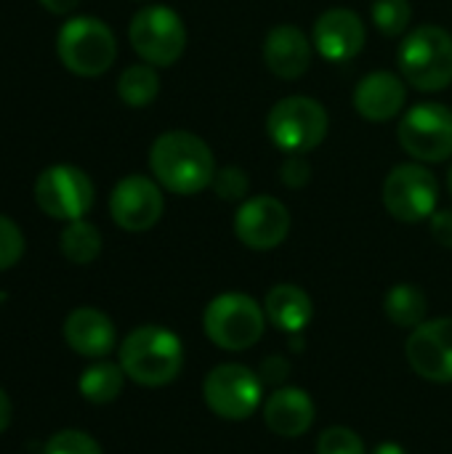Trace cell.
<instances>
[{"instance_id": "obj_1", "label": "cell", "mask_w": 452, "mask_h": 454, "mask_svg": "<svg viewBox=\"0 0 452 454\" xmlns=\"http://www.w3.org/2000/svg\"><path fill=\"white\" fill-rule=\"evenodd\" d=\"M152 178L170 194L192 197L210 189L216 157L210 146L189 130H165L149 146Z\"/></svg>"}, {"instance_id": "obj_2", "label": "cell", "mask_w": 452, "mask_h": 454, "mask_svg": "<svg viewBox=\"0 0 452 454\" xmlns=\"http://www.w3.org/2000/svg\"><path fill=\"white\" fill-rule=\"evenodd\" d=\"M120 367L139 386H168L184 367V346L168 327L144 325L131 330L120 343Z\"/></svg>"}, {"instance_id": "obj_3", "label": "cell", "mask_w": 452, "mask_h": 454, "mask_svg": "<svg viewBox=\"0 0 452 454\" xmlns=\"http://www.w3.org/2000/svg\"><path fill=\"white\" fill-rule=\"evenodd\" d=\"M400 74L424 93H440L452 85V35L437 24L410 29L397 51Z\"/></svg>"}, {"instance_id": "obj_4", "label": "cell", "mask_w": 452, "mask_h": 454, "mask_svg": "<svg viewBox=\"0 0 452 454\" xmlns=\"http://www.w3.org/2000/svg\"><path fill=\"white\" fill-rule=\"evenodd\" d=\"M59 61L77 77H99L117 59V40L107 21L96 16H72L56 35Z\"/></svg>"}, {"instance_id": "obj_5", "label": "cell", "mask_w": 452, "mask_h": 454, "mask_svg": "<svg viewBox=\"0 0 452 454\" xmlns=\"http://www.w3.org/2000/svg\"><path fill=\"white\" fill-rule=\"evenodd\" d=\"M328 109L312 96H285L266 114V133L285 154H309L328 138Z\"/></svg>"}, {"instance_id": "obj_6", "label": "cell", "mask_w": 452, "mask_h": 454, "mask_svg": "<svg viewBox=\"0 0 452 454\" xmlns=\"http://www.w3.org/2000/svg\"><path fill=\"white\" fill-rule=\"evenodd\" d=\"M264 309L245 293H221L208 303L202 314L208 340L224 351L253 348L264 335Z\"/></svg>"}, {"instance_id": "obj_7", "label": "cell", "mask_w": 452, "mask_h": 454, "mask_svg": "<svg viewBox=\"0 0 452 454\" xmlns=\"http://www.w3.org/2000/svg\"><path fill=\"white\" fill-rule=\"evenodd\" d=\"M131 48L152 67H173L186 51V24L168 5H144L128 24Z\"/></svg>"}, {"instance_id": "obj_8", "label": "cell", "mask_w": 452, "mask_h": 454, "mask_svg": "<svg viewBox=\"0 0 452 454\" xmlns=\"http://www.w3.org/2000/svg\"><path fill=\"white\" fill-rule=\"evenodd\" d=\"M400 146L424 165H437L452 157V109L440 101L410 106L397 128Z\"/></svg>"}, {"instance_id": "obj_9", "label": "cell", "mask_w": 452, "mask_h": 454, "mask_svg": "<svg viewBox=\"0 0 452 454\" xmlns=\"http://www.w3.org/2000/svg\"><path fill=\"white\" fill-rule=\"evenodd\" d=\"M381 200L392 218L402 223H421L437 213L440 181L424 162H402L389 170Z\"/></svg>"}, {"instance_id": "obj_10", "label": "cell", "mask_w": 452, "mask_h": 454, "mask_svg": "<svg viewBox=\"0 0 452 454\" xmlns=\"http://www.w3.org/2000/svg\"><path fill=\"white\" fill-rule=\"evenodd\" d=\"M96 192L88 173L77 165H48L35 181V202L37 207L56 221H77L93 207Z\"/></svg>"}, {"instance_id": "obj_11", "label": "cell", "mask_w": 452, "mask_h": 454, "mask_svg": "<svg viewBox=\"0 0 452 454\" xmlns=\"http://www.w3.org/2000/svg\"><path fill=\"white\" fill-rule=\"evenodd\" d=\"M264 394V380L245 364H218L202 383L205 404L224 420H248Z\"/></svg>"}, {"instance_id": "obj_12", "label": "cell", "mask_w": 452, "mask_h": 454, "mask_svg": "<svg viewBox=\"0 0 452 454\" xmlns=\"http://www.w3.org/2000/svg\"><path fill=\"white\" fill-rule=\"evenodd\" d=\"M165 213L163 186L149 176H125L115 184L109 194V215L112 221L131 234L149 231Z\"/></svg>"}, {"instance_id": "obj_13", "label": "cell", "mask_w": 452, "mask_h": 454, "mask_svg": "<svg viewBox=\"0 0 452 454\" xmlns=\"http://www.w3.org/2000/svg\"><path fill=\"white\" fill-rule=\"evenodd\" d=\"M290 234V213L285 202L272 194L248 197L234 213V237L248 250H274Z\"/></svg>"}, {"instance_id": "obj_14", "label": "cell", "mask_w": 452, "mask_h": 454, "mask_svg": "<svg viewBox=\"0 0 452 454\" xmlns=\"http://www.w3.org/2000/svg\"><path fill=\"white\" fill-rule=\"evenodd\" d=\"M408 364L432 383H452V317L416 327L405 343Z\"/></svg>"}, {"instance_id": "obj_15", "label": "cell", "mask_w": 452, "mask_h": 454, "mask_svg": "<svg viewBox=\"0 0 452 454\" xmlns=\"http://www.w3.org/2000/svg\"><path fill=\"white\" fill-rule=\"evenodd\" d=\"M312 43L322 59L341 64V61H352L362 53V48L368 43V29H365V21L357 11L328 8L314 21Z\"/></svg>"}, {"instance_id": "obj_16", "label": "cell", "mask_w": 452, "mask_h": 454, "mask_svg": "<svg viewBox=\"0 0 452 454\" xmlns=\"http://www.w3.org/2000/svg\"><path fill=\"white\" fill-rule=\"evenodd\" d=\"M266 69L280 80H298L309 72L314 43L296 24H277L269 29L261 45Z\"/></svg>"}, {"instance_id": "obj_17", "label": "cell", "mask_w": 452, "mask_h": 454, "mask_svg": "<svg viewBox=\"0 0 452 454\" xmlns=\"http://www.w3.org/2000/svg\"><path fill=\"white\" fill-rule=\"evenodd\" d=\"M354 109L368 122H386L394 120L408 101V82L402 74L389 69H378L365 74L354 88Z\"/></svg>"}, {"instance_id": "obj_18", "label": "cell", "mask_w": 452, "mask_h": 454, "mask_svg": "<svg viewBox=\"0 0 452 454\" xmlns=\"http://www.w3.org/2000/svg\"><path fill=\"white\" fill-rule=\"evenodd\" d=\"M64 340L75 354L88 359H101L115 348L117 335L112 319L104 311L93 306H80L64 322Z\"/></svg>"}, {"instance_id": "obj_19", "label": "cell", "mask_w": 452, "mask_h": 454, "mask_svg": "<svg viewBox=\"0 0 452 454\" xmlns=\"http://www.w3.org/2000/svg\"><path fill=\"white\" fill-rule=\"evenodd\" d=\"M264 423L282 439H298L314 423V402L304 388H277L264 404Z\"/></svg>"}, {"instance_id": "obj_20", "label": "cell", "mask_w": 452, "mask_h": 454, "mask_svg": "<svg viewBox=\"0 0 452 454\" xmlns=\"http://www.w3.org/2000/svg\"><path fill=\"white\" fill-rule=\"evenodd\" d=\"M264 314L277 330H282L288 335H301L314 317V303L304 287L282 282L266 293Z\"/></svg>"}, {"instance_id": "obj_21", "label": "cell", "mask_w": 452, "mask_h": 454, "mask_svg": "<svg viewBox=\"0 0 452 454\" xmlns=\"http://www.w3.org/2000/svg\"><path fill=\"white\" fill-rule=\"evenodd\" d=\"M384 314L392 319V325L416 330L426 322L429 314V298L418 285L400 282L384 295Z\"/></svg>"}, {"instance_id": "obj_22", "label": "cell", "mask_w": 452, "mask_h": 454, "mask_svg": "<svg viewBox=\"0 0 452 454\" xmlns=\"http://www.w3.org/2000/svg\"><path fill=\"white\" fill-rule=\"evenodd\" d=\"M157 93H160V74H157V67L147 61L125 67L117 77V96L131 109L149 106L157 98Z\"/></svg>"}, {"instance_id": "obj_23", "label": "cell", "mask_w": 452, "mask_h": 454, "mask_svg": "<svg viewBox=\"0 0 452 454\" xmlns=\"http://www.w3.org/2000/svg\"><path fill=\"white\" fill-rule=\"evenodd\" d=\"M59 247H61V255L69 263L85 266V263H93L101 255L104 239H101V231L91 221L77 218V221H69L64 226V231L59 237Z\"/></svg>"}, {"instance_id": "obj_24", "label": "cell", "mask_w": 452, "mask_h": 454, "mask_svg": "<svg viewBox=\"0 0 452 454\" xmlns=\"http://www.w3.org/2000/svg\"><path fill=\"white\" fill-rule=\"evenodd\" d=\"M80 394L91 404H109L123 394L125 386V372L120 364L112 362H96L80 375Z\"/></svg>"}, {"instance_id": "obj_25", "label": "cell", "mask_w": 452, "mask_h": 454, "mask_svg": "<svg viewBox=\"0 0 452 454\" xmlns=\"http://www.w3.org/2000/svg\"><path fill=\"white\" fill-rule=\"evenodd\" d=\"M370 19L381 35L400 37L408 32V27L413 21V5H410V0H373Z\"/></svg>"}, {"instance_id": "obj_26", "label": "cell", "mask_w": 452, "mask_h": 454, "mask_svg": "<svg viewBox=\"0 0 452 454\" xmlns=\"http://www.w3.org/2000/svg\"><path fill=\"white\" fill-rule=\"evenodd\" d=\"M210 189L224 202H245L248 192H250V176L240 165H224V168L216 170V178H213Z\"/></svg>"}, {"instance_id": "obj_27", "label": "cell", "mask_w": 452, "mask_h": 454, "mask_svg": "<svg viewBox=\"0 0 452 454\" xmlns=\"http://www.w3.org/2000/svg\"><path fill=\"white\" fill-rule=\"evenodd\" d=\"M317 454H368L365 442L344 426H330L317 439Z\"/></svg>"}, {"instance_id": "obj_28", "label": "cell", "mask_w": 452, "mask_h": 454, "mask_svg": "<svg viewBox=\"0 0 452 454\" xmlns=\"http://www.w3.org/2000/svg\"><path fill=\"white\" fill-rule=\"evenodd\" d=\"M45 454H101V447L85 431L67 428V431H59L48 439Z\"/></svg>"}, {"instance_id": "obj_29", "label": "cell", "mask_w": 452, "mask_h": 454, "mask_svg": "<svg viewBox=\"0 0 452 454\" xmlns=\"http://www.w3.org/2000/svg\"><path fill=\"white\" fill-rule=\"evenodd\" d=\"M21 255H24L21 229L8 215H0V271H8L11 266H16Z\"/></svg>"}, {"instance_id": "obj_30", "label": "cell", "mask_w": 452, "mask_h": 454, "mask_svg": "<svg viewBox=\"0 0 452 454\" xmlns=\"http://www.w3.org/2000/svg\"><path fill=\"white\" fill-rule=\"evenodd\" d=\"M280 181L288 189H304L312 181V165L304 154H288L280 165Z\"/></svg>"}, {"instance_id": "obj_31", "label": "cell", "mask_w": 452, "mask_h": 454, "mask_svg": "<svg viewBox=\"0 0 452 454\" xmlns=\"http://www.w3.org/2000/svg\"><path fill=\"white\" fill-rule=\"evenodd\" d=\"M429 226H432V237L442 247H452V210H437L429 218Z\"/></svg>"}, {"instance_id": "obj_32", "label": "cell", "mask_w": 452, "mask_h": 454, "mask_svg": "<svg viewBox=\"0 0 452 454\" xmlns=\"http://www.w3.org/2000/svg\"><path fill=\"white\" fill-rule=\"evenodd\" d=\"M261 380L264 383H272V386H277V383H282L288 375H290V364L285 362V359H280V356H269L266 362H264V367H261Z\"/></svg>"}, {"instance_id": "obj_33", "label": "cell", "mask_w": 452, "mask_h": 454, "mask_svg": "<svg viewBox=\"0 0 452 454\" xmlns=\"http://www.w3.org/2000/svg\"><path fill=\"white\" fill-rule=\"evenodd\" d=\"M77 3H80V0H40V5H43L48 13H53V16H67V13H72V11L77 8Z\"/></svg>"}, {"instance_id": "obj_34", "label": "cell", "mask_w": 452, "mask_h": 454, "mask_svg": "<svg viewBox=\"0 0 452 454\" xmlns=\"http://www.w3.org/2000/svg\"><path fill=\"white\" fill-rule=\"evenodd\" d=\"M11 415H13V407H11V399L8 394L0 388V434L11 426Z\"/></svg>"}, {"instance_id": "obj_35", "label": "cell", "mask_w": 452, "mask_h": 454, "mask_svg": "<svg viewBox=\"0 0 452 454\" xmlns=\"http://www.w3.org/2000/svg\"><path fill=\"white\" fill-rule=\"evenodd\" d=\"M370 454H408V450L400 447V444H394V442H386V444H378Z\"/></svg>"}, {"instance_id": "obj_36", "label": "cell", "mask_w": 452, "mask_h": 454, "mask_svg": "<svg viewBox=\"0 0 452 454\" xmlns=\"http://www.w3.org/2000/svg\"><path fill=\"white\" fill-rule=\"evenodd\" d=\"M448 192H450V197H452V165H450V170H448Z\"/></svg>"}, {"instance_id": "obj_37", "label": "cell", "mask_w": 452, "mask_h": 454, "mask_svg": "<svg viewBox=\"0 0 452 454\" xmlns=\"http://www.w3.org/2000/svg\"><path fill=\"white\" fill-rule=\"evenodd\" d=\"M136 3H144V0H136Z\"/></svg>"}]
</instances>
